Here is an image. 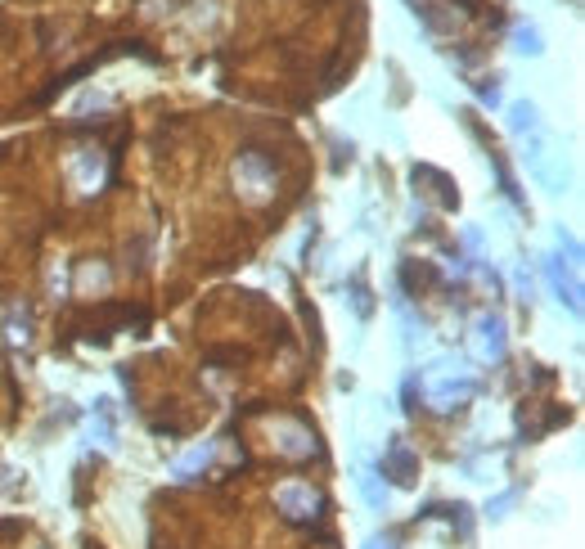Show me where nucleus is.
Returning <instances> with one entry per match:
<instances>
[{
  "label": "nucleus",
  "instance_id": "1",
  "mask_svg": "<svg viewBox=\"0 0 585 549\" xmlns=\"http://www.w3.org/2000/svg\"><path fill=\"white\" fill-rule=\"evenodd\" d=\"M279 509L288 513V518H315L311 509H320V495L311 491V486H284V491H279Z\"/></svg>",
  "mask_w": 585,
  "mask_h": 549
},
{
  "label": "nucleus",
  "instance_id": "2",
  "mask_svg": "<svg viewBox=\"0 0 585 549\" xmlns=\"http://www.w3.org/2000/svg\"><path fill=\"white\" fill-rule=\"evenodd\" d=\"M392 473H396V482H401V486H410V482H414V459L405 455L401 446L392 450Z\"/></svg>",
  "mask_w": 585,
  "mask_h": 549
}]
</instances>
